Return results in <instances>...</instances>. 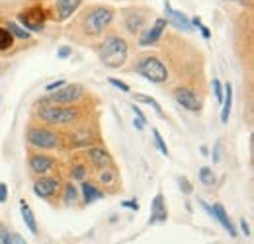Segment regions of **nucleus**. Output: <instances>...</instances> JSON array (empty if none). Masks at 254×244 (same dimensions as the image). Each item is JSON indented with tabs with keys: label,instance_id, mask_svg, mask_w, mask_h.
<instances>
[{
	"label": "nucleus",
	"instance_id": "1a4fd4ad",
	"mask_svg": "<svg viewBox=\"0 0 254 244\" xmlns=\"http://www.w3.org/2000/svg\"><path fill=\"white\" fill-rule=\"evenodd\" d=\"M174 100L191 114L199 112L201 110V98L199 94L193 90V88H188V86H180L174 90Z\"/></svg>",
	"mask_w": 254,
	"mask_h": 244
},
{
	"label": "nucleus",
	"instance_id": "58836bf2",
	"mask_svg": "<svg viewBox=\"0 0 254 244\" xmlns=\"http://www.w3.org/2000/svg\"><path fill=\"white\" fill-rule=\"evenodd\" d=\"M241 229H243V233H245V237H251V227H249V223H247V219H241Z\"/></svg>",
	"mask_w": 254,
	"mask_h": 244
},
{
	"label": "nucleus",
	"instance_id": "79ce46f5",
	"mask_svg": "<svg viewBox=\"0 0 254 244\" xmlns=\"http://www.w3.org/2000/svg\"><path fill=\"white\" fill-rule=\"evenodd\" d=\"M133 125H135L139 131H143V129H145V123L141 122V120H135V122H133Z\"/></svg>",
	"mask_w": 254,
	"mask_h": 244
},
{
	"label": "nucleus",
	"instance_id": "6e6552de",
	"mask_svg": "<svg viewBox=\"0 0 254 244\" xmlns=\"http://www.w3.org/2000/svg\"><path fill=\"white\" fill-rule=\"evenodd\" d=\"M84 86L82 84H64L63 88H59V90L55 92H49V102L51 104H59V106H74L78 100H82L84 98Z\"/></svg>",
	"mask_w": 254,
	"mask_h": 244
},
{
	"label": "nucleus",
	"instance_id": "6ab92c4d",
	"mask_svg": "<svg viewBox=\"0 0 254 244\" xmlns=\"http://www.w3.org/2000/svg\"><path fill=\"white\" fill-rule=\"evenodd\" d=\"M231 108H233V84L227 82L223 86V110H221V122H229V116H231Z\"/></svg>",
	"mask_w": 254,
	"mask_h": 244
},
{
	"label": "nucleus",
	"instance_id": "f704fd0d",
	"mask_svg": "<svg viewBox=\"0 0 254 244\" xmlns=\"http://www.w3.org/2000/svg\"><path fill=\"white\" fill-rule=\"evenodd\" d=\"M122 207L133 209V211H139V203H137L135 199H126V201H122Z\"/></svg>",
	"mask_w": 254,
	"mask_h": 244
},
{
	"label": "nucleus",
	"instance_id": "f03ea898",
	"mask_svg": "<svg viewBox=\"0 0 254 244\" xmlns=\"http://www.w3.org/2000/svg\"><path fill=\"white\" fill-rule=\"evenodd\" d=\"M96 53H98V57H100V61H102L104 66H108V68H120V66L126 64L129 47H127V41L122 35L110 33V35H106L96 45Z\"/></svg>",
	"mask_w": 254,
	"mask_h": 244
},
{
	"label": "nucleus",
	"instance_id": "c9c22d12",
	"mask_svg": "<svg viewBox=\"0 0 254 244\" xmlns=\"http://www.w3.org/2000/svg\"><path fill=\"white\" fill-rule=\"evenodd\" d=\"M8 199V185L4 182H0V203H4Z\"/></svg>",
	"mask_w": 254,
	"mask_h": 244
},
{
	"label": "nucleus",
	"instance_id": "473e14b6",
	"mask_svg": "<svg viewBox=\"0 0 254 244\" xmlns=\"http://www.w3.org/2000/svg\"><path fill=\"white\" fill-rule=\"evenodd\" d=\"M178 183H180V189H182L186 195H190L191 191H193V187H191V183L188 182V178H180V180H178Z\"/></svg>",
	"mask_w": 254,
	"mask_h": 244
},
{
	"label": "nucleus",
	"instance_id": "4468645a",
	"mask_svg": "<svg viewBox=\"0 0 254 244\" xmlns=\"http://www.w3.org/2000/svg\"><path fill=\"white\" fill-rule=\"evenodd\" d=\"M164 16H166L164 20H166L168 24H172L178 31H191V28H193L190 24V18H188L184 12L174 10L168 0H164Z\"/></svg>",
	"mask_w": 254,
	"mask_h": 244
},
{
	"label": "nucleus",
	"instance_id": "f3484780",
	"mask_svg": "<svg viewBox=\"0 0 254 244\" xmlns=\"http://www.w3.org/2000/svg\"><path fill=\"white\" fill-rule=\"evenodd\" d=\"M168 219V211H166V203H164V195L157 193L153 203H151V219L149 223L155 225V223H164Z\"/></svg>",
	"mask_w": 254,
	"mask_h": 244
},
{
	"label": "nucleus",
	"instance_id": "c03bdc74",
	"mask_svg": "<svg viewBox=\"0 0 254 244\" xmlns=\"http://www.w3.org/2000/svg\"><path fill=\"white\" fill-rule=\"evenodd\" d=\"M199 151H201V154H203V156H209V149H207V147H205V145H203V147H201V149H199Z\"/></svg>",
	"mask_w": 254,
	"mask_h": 244
},
{
	"label": "nucleus",
	"instance_id": "0eeeda50",
	"mask_svg": "<svg viewBox=\"0 0 254 244\" xmlns=\"http://www.w3.org/2000/svg\"><path fill=\"white\" fill-rule=\"evenodd\" d=\"M47 18H49L47 8L45 6H39V4L30 6L28 10H24V12L18 14V22L22 24L24 30L28 31H43Z\"/></svg>",
	"mask_w": 254,
	"mask_h": 244
},
{
	"label": "nucleus",
	"instance_id": "a211bd4d",
	"mask_svg": "<svg viewBox=\"0 0 254 244\" xmlns=\"http://www.w3.org/2000/svg\"><path fill=\"white\" fill-rule=\"evenodd\" d=\"M80 189H82V197H84V203H94L98 199H104V191L92 182H82L80 185Z\"/></svg>",
	"mask_w": 254,
	"mask_h": 244
},
{
	"label": "nucleus",
	"instance_id": "a18cd8bd",
	"mask_svg": "<svg viewBox=\"0 0 254 244\" xmlns=\"http://www.w3.org/2000/svg\"><path fill=\"white\" fill-rule=\"evenodd\" d=\"M0 100H2V98H0Z\"/></svg>",
	"mask_w": 254,
	"mask_h": 244
},
{
	"label": "nucleus",
	"instance_id": "dca6fc26",
	"mask_svg": "<svg viewBox=\"0 0 254 244\" xmlns=\"http://www.w3.org/2000/svg\"><path fill=\"white\" fill-rule=\"evenodd\" d=\"M86 156H88L90 164L94 166L96 170H102V168L112 166V156H110V153L104 151V149H100V147H90L86 151Z\"/></svg>",
	"mask_w": 254,
	"mask_h": 244
},
{
	"label": "nucleus",
	"instance_id": "a19ab883",
	"mask_svg": "<svg viewBox=\"0 0 254 244\" xmlns=\"http://www.w3.org/2000/svg\"><path fill=\"white\" fill-rule=\"evenodd\" d=\"M12 241H14V244H28L20 235H12Z\"/></svg>",
	"mask_w": 254,
	"mask_h": 244
},
{
	"label": "nucleus",
	"instance_id": "37998d69",
	"mask_svg": "<svg viewBox=\"0 0 254 244\" xmlns=\"http://www.w3.org/2000/svg\"><path fill=\"white\" fill-rule=\"evenodd\" d=\"M231 2H239L243 6H251V0H231Z\"/></svg>",
	"mask_w": 254,
	"mask_h": 244
},
{
	"label": "nucleus",
	"instance_id": "2eb2a0df",
	"mask_svg": "<svg viewBox=\"0 0 254 244\" xmlns=\"http://www.w3.org/2000/svg\"><path fill=\"white\" fill-rule=\"evenodd\" d=\"M28 162H30V170H32L33 174H37V176H45L55 166V160L43 153H32Z\"/></svg>",
	"mask_w": 254,
	"mask_h": 244
},
{
	"label": "nucleus",
	"instance_id": "a878e982",
	"mask_svg": "<svg viewBox=\"0 0 254 244\" xmlns=\"http://www.w3.org/2000/svg\"><path fill=\"white\" fill-rule=\"evenodd\" d=\"M8 31H10L14 37H18V39H30V31L24 30V28H20V26L14 24V22L8 24Z\"/></svg>",
	"mask_w": 254,
	"mask_h": 244
},
{
	"label": "nucleus",
	"instance_id": "7c9ffc66",
	"mask_svg": "<svg viewBox=\"0 0 254 244\" xmlns=\"http://www.w3.org/2000/svg\"><path fill=\"white\" fill-rule=\"evenodd\" d=\"M213 92H215V100L223 104V84L219 80H213Z\"/></svg>",
	"mask_w": 254,
	"mask_h": 244
},
{
	"label": "nucleus",
	"instance_id": "f257e3e1",
	"mask_svg": "<svg viewBox=\"0 0 254 244\" xmlns=\"http://www.w3.org/2000/svg\"><path fill=\"white\" fill-rule=\"evenodd\" d=\"M114 18H116V10L112 6L92 4V6H86L72 20V26L68 28V31H70V35H74L76 41L96 39V37L104 35V31L114 22Z\"/></svg>",
	"mask_w": 254,
	"mask_h": 244
},
{
	"label": "nucleus",
	"instance_id": "4c0bfd02",
	"mask_svg": "<svg viewBox=\"0 0 254 244\" xmlns=\"http://www.w3.org/2000/svg\"><path fill=\"white\" fill-rule=\"evenodd\" d=\"M219 153H221V143H215V149H213V154H211V158H213V162H219Z\"/></svg>",
	"mask_w": 254,
	"mask_h": 244
},
{
	"label": "nucleus",
	"instance_id": "c756f323",
	"mask_svg": "<svg viewBox=\"0 0 254 244\" xmlns=\"http://www.w3.org/2000/svg\"><path fill=\"white\" fill-rule=\"evenodd\" d=\"M108 82L112 84V86H116L118 90H122V92H129L131 88H129V84H126L124 80H120V78H114V76H110L108 78Z\"/></svg>",
	"mask_w": 254,
	"mask_h": 244
},
{
	"label": "nucleus",
	"instance_id": "e433bc0d",
	"mask_svg": "<svg viewBox=\"0 0 254 244\" xmlns=\"http://www.w3.org/2000/svg\"><path fill=\"white\" fill-rule=\"evenodd\" d=\"M131 110H133V114H135V118H137V120H141V122L147 125V118L143 116V112H141V108H139V106H133Z\"/></svg>",
	"mask_w": 254,
	"mask_h": 244
},
{
	"label": "nucleus",
	"instance_id": "cd10ccee",
	"mask_svg": "<svg viewBox=\"0 0 254 244\" xmlns=\"http://www.w3.org/2000/svg\"><path fill=\"white\" fill-rule=\"evenodd\" d=\"M70 176H72V180H84L86 178V166L74 164L72 170H70Z\"/></svg>",
	"mask_w": 254,
	"mask_h": 244
},
{
	"label": "nucleus",
	"instance_id": "423d86ee",
	"mask_svg": "<svg viewBox=\"0 0 254 244\" xmlns=\"http://www.w3.org/2000/svg\"><path fill=\"white\" fill-rule=\"evenodd\" d=\"M149 16H153L151 10L139 8V6L122 10V24H124V30H126L129 35H139L141 31L147 28Z\"/></svg>",
	"mask_w": 254,
	"mask_h": 244
},
{
	"label": "nucleus",
	"instance_id": "7ed1b4c3",
	"mask_svg": "<svg viewBox=\"0 0 254 244\" xmlns=\"http://www.w3.org/2000/svg\"><path fill=\"white\" fill-rule=\"evenodd\" d=\"M80 108L74 106H59V104H47L37 110V118L47 125H76L80 122Z\"/></svg>",
	"mask_w": 254,
	"mask_h": 244
},
{
	"label": "nucleus",
	"instance_id": "72a5a7b5",
	"mask_svg": "<svg viewBox=\"0 0 254 244\" xmlns=\"http://www.w3.org/2000/svg\"><path fill=\"white\" fill-rule=\"evenodd\" d=\"M70 55H72V47H66V45L57 51V57H59V59H66V57H70Z\"/></svg>",
	"mask_w": 254,
	"mask_h": 244
},
{
	"label": "nucleus",
	"instance_id": "5701e85b",
	"mask_svg": "<svg viewBox=\"0 0 254 244\" xmlns=\"http://www.w3.org/2000/svg\"><path fill=\"white\" fill-rule=\"evenodd\" d=\"M133 98L137 100V102H141V104H147V106H151L155 112H157V116L159 118H164V112H162V108H160V104L155 100V98H151V96H145V94H133Z\"/></svg>",
	"mask_w": 254,
	"mask_h": 244
},
{
	"label": "nucleus",
	"instance_id": "ea45409f",
	"mask_svg": "<svg viewBox=\"0 0 254 244\" xmlns=\"http://www.w3.org/2000/svg\"><path fill=\"white\" fill-rule=\"evenodd\" d=\"M197 28H199V31H201V35H203L205 39H209V37H211V31H209V28H207V26H203V24H199Z\"/></svg>",
	"mask_w": 254,
	"mask_h": 244
},
{
	"label": "nucleus",
	"instance_id": "4be33fe9",
	"mask_svg": "<svg viewBox=\"0 0 254 244\" xmlns=\"http://www.w3.org/2000/svg\"><path fill=\"white\" fill-rule=\"evenodd\" d=\"M116 178H118V174H116V170H114L112 166L102 168V170L98 172V182L102 183V185H114V183H116Z\"/></svg>",
	"mask_w": 254,
	"mask_h": 244
},
{
	"label": "nucleus",
	"instance_id": "bb28decb",
	"mask_svg": "<svg viewBox=\"0 0 254 244\" xmlns=\"http://www.w3.org/2000/svg\"><path fill=\"white\" fill-rule=\"evenodd\" d=\"M153 139H155V147H157V149H159L164 156H168V154H170V151H168V147H166V143H164L162 135L159 133V129H153Z\"/></svg>",
	"mask_w": 254,
	"mask_h": 244
},
{
	"label": "nucleus",
	"instance_id": "9b49d317",
	"mask_svg": "<svg viewBox=\"0 0 254 244\" xmlns=\"http://www.w3.org/2000/svg\"><path fill=\"white\" fill-rule=\"evenodd\" d=\"M59 187H61V182L53 176H41L37 178L35 183H33V193L41 199H53L57 193H59Z\"/></svg>",
	"mask_w": 254,
	"mask_h": 244
},
{
	"label": "nucleus",
	"instance_id": "39448f33",
	"mask_svg": "<svg viewBox=\"0 0 254 244\" xmlns=\"http://www.w3.org/2000/svg\"><path fill=\"white\" fill-rule=\"evenodd\" d=\"M26 141L30 147L39 149V151H55V149L63 147V139L55 131H51L47 127H37V125H32L28 129Z\"/></svg>",
	"mask_w": 254,
	"mask_h": 244
},
{
	"label": "nucleus",
	"instance_id": "ddd939ff",
	"mask_svg": "<svg viewBox=\"0 0 254 244\" xmlns=\"http://www.w3.org/2000/svg\"><path fill=\"white\" fill-rule=\"evenodd\" d=\"M197 203H199V205H201V207H203V209L207 211V215H209V217H213L215 221H219V223H221L223 229H225V231L229 233V237H233V239L237 237V229H235V225L231 223L229 215L225 213V209H223L221 203H213V207H209V205H207V203H205L203 199H199Z\"/></svg>",
	"mask_w": 254,
	"mask_h": 244
},
{
	"label": "nucleus",
	"instance_id": "412c9836",
	"mask_svg": "<svg viewBox=\"0 0 254 244\" xmlns=\"http://www.w3.org/2000/svg\"><path fill=\"white\" fill-rule=\"evenodd\" d=\"M76 199H78V189H76V185H74L72 182L64 183L63 203H66V205H74V203H76Z\"/></svg>",
	"mask_w": 254,
	"mask_h": 244
},
{
	"label": "nucleus",
	"instance_id": "c85d7f7f",
	"mask_svg": "<svg viewBox=\"0 0 254 244\" xmlns=\"http://www.w3.org/2000/svg\"><path fill=\"white\" fill-rule=\"evenodd\" d=\"M0 244H14L10 231L6 229V225H0Z\"/></svg>",
	"mask_w": 254,
	"mask_h": 244
},
{
	"label": "nucleus",
	"instance_id": "aec40b11",
	"mask_svg": "<svg viewBox=\"0 0 254 244\" xmlns=\"http://www.w3.org/2000/svg\"><path fill=\"white\" fill-rule=\"evenodd\" d=\"M20 211H22V219H24V223H26L28 231H30L32 235H37V221H35V215H33L32 207L28 205V201H26V199H22V201H20Z\"/></svg>",
	"mask_w": 254,
	"mask_h": 244
},
{
	"label": "nucleus",
	"instance_id": "f8f14e48",
	"mask_svg": "<svg viewBox=\"0 0 254 244\" xmlns=\"http://www.w3.org/2000/svg\"><path fill=\"white\" fill-rule=\"evenodd\" d=\"M166 26H168V22H166L164 18H157L153 26H147L145 30L139 33V45H141V47L155 45L160 37H162V33L166 31Z\"/></svg>",
	"mask_w": 254,
	"mask_h": 244
},
{
	"label": "nucleus",
	"instance_id": "b1692460",
	"mask_svg": "<svg viewBox=\"0 0 254 244\" xmlns=\"http://www.w3.org/2000/svg\"><path fill=\"white\" fill-rule=\"evenodd\" d=\"M199 180H201L203 185H215L217 176H215V172H213L209 166H201V168H199Z\"/></svg>",
	"mask_w": 254,
	"mask_h": 244
},
{
	"label": "nucleus",
	"instance_id": "2f4dec72",
	"mask_svg": "<svg viewBox=\"0 0 254 244\" xmlns=\"http://www.w3.org/2000/svg\"><path fill=\"white\" fill-rule=\"evenodd\" d=\"M64 84H66V82H64L63 78H59V80H55V82H49V84L45 86V90H47V92H55V90H59V88H63Z\"/></svg>",
	"mask_w": 254,
	"mask_h": 244
},
{
	"label": "nucleus",
	"instance_id": "393cba45",
	"mask_svg": "<svg viewBox=\"0 0 254 244\" xmlns=\"http://www.w3.org/2000/svg\"><path fill=\"white\" fill-rule=\"evenodd\" d=\"M14 47V35L8 31V28H0V51H8Z\"/></svg>",
	"mask_w": 254,
	"mask_h": 244
},
{
	"label": "nucleus",
	"instance_id": "20e7f679",
	"mask_svg": "<svg viewBox=\"0 0 254 244\" xmlns=\"http://www.w3.org/2000/svg\"><path fill=\"white\" fill-rule=\"evenodd\" d=\"M133 72L141 74L143 78H147L153 84H162L168 80V68L166 64L160 61L155 55H141L135 59V64L131 66Z\"/></svg>",
	"mask_w": 254,
	"mask_h": 244
},
{
	"label": "nucleus",
	"instance_id": "9d476101",
	"mask_svg": "<svg viewBox=\"0 0 254 244\" xmlns=\"http://www.w3.org/2000/svg\"><path fill=\"white\" fill-rule=\"evenodd\" d=\"M82 0H55L53 10H49V18L55 22H64L68 20L72 14H76V10L80 8Z\"/></svg>",
	"mask_w": 254,
	"mask_h": 244
}]
</instances>
